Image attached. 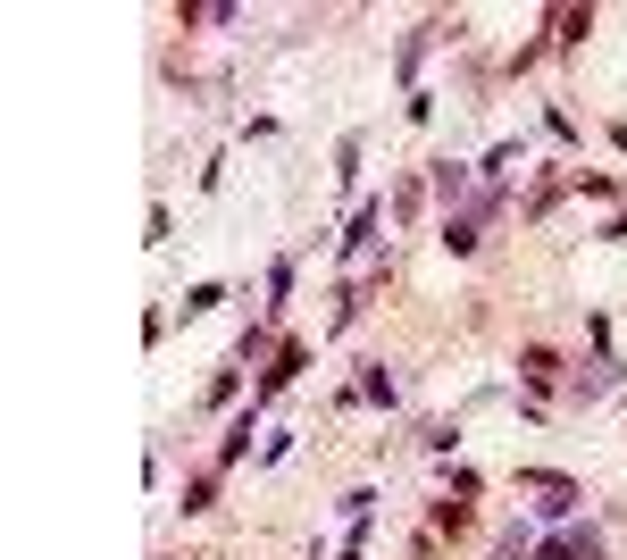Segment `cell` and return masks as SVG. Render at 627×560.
Masks as SVG:
<instances>
[{"mask_svg": "<svg viewBox=\"0 0 627 560\" xmlns=\"http://www.w3.org/2000/svg\"><path fill=\"white\" fill-rule=\"evenodd\" d=\"M469 527H477V519H469V502H452V494L435 502V535H469Z\"/></svg>", "mask_w": 627, "mask_h": 560, "instance_id": "obj_7", "label": "cell"}, {"mask_svg": "<svg viewBox=\"0 0 627 560\" xmlns=\"http://www.w3.org/2000/svg\"><path fill=\"white\" fill-rule=\"evenodd\" d=\"M235 393H243V368H218V377H209V393H201V402H209V410H226V402H235Z\"/></svg>", "mask_w": 627, "mask_h": 560, "instance_id": "obj_8", "label": "cell"}, {"mask_svg": "<svg viewBox=\"0 0 627 560\" xmlns=\"http://www.w3.org/2000/svg\"><path fill=\"white\" fill-rule=\"evenodd\" d=\"M427 184H435V201H460V193H469V168H452V159H444Z\"/></svg>", "mask_w": 627, "mask_h": 560, "instance_id": "obj_10", "label": "cell"}, {"mask_svg": "<svg viewBox=\"0 0 627 560\" xmlns=\"http://www.w3.org/2000/svg\"><path fill=\"white\" fill-rule=\"evenodd\" d=\"M301 368H310V343H276V360H268V377H260V393H251V402L268 410V393H285Z\"/></svg>", "mask_w": 627, "mask_h": 560, "instance_id": "obj_1", "label": "cell"}, {"mask_svg": "<svg viewBox=\"0 0 627 560\" xmlns=\"http://www.w3.org/2000/svg\"><path fill=\"white\" fill-rule=\"evenodd\" d=\"M360 393H368V402H385V410H393V402H402V385H393V377H385V360H377V368H368V377H360Z\"/></svg>", "mask_w": 627, "mask_h": 560, "instance_id": "obj_9", "label": "cell"}, {"mask_svg": "<svg viewBox=\"0 0 627 560\" xmlns=\"http://www.w3.org/2000/svg\"><path fill=\"white\" fill-rule=\"evenodd\" d=\"M594 34V9H552V42H586Z\"/></svg>", "mask_w": 627, "mask_h": 560, "instance_id": "obj_5", "label": "cell"}, {"mask_svg": "<svg viewBox=\"0 0 627 560\" xmlns=\"http://www.w3.org/2000/svg\"><path fill=\"white\" fill-rule=\"evenodd\" d=\"M218 301H226V285H193V293H184V318H201V310H218Z\"/></svg>", "mask_w": 627, "mask_h": 560, "instance_id": "obj_14", "label": "cell"}, {"mask_svg": "<svg viewBox=\"0 0 627 560\" xmlns=\"http://www.w3.org/2000/svg\"><path fill=\"white\" fill-rule=\"evenodd\" d=\"M218 502V469H201V477H184V510H209Z\"/></svg>", "mask_w": 627, "mask_h": 560, "instance_id": "obj_11", "label": "cell"}, {"mask_svg": "<svg viewBox=\"0 0 627 560\" xmlns=\"http://www.w3.org/2000/svg\"><path fill=\"white\" fill-rule=\"evenodd\" d=\"M519 377L527 385H552V377H561V352H552V343H527V352H519Z\"/></svg>", "mask_w": 627, "mask_h": 560, "instance_id": "obj_4", "label": "cell"}, {"mask_svg": "<svg viewBox=\"0 0 627 560\" xmlns=\"http://www.w3.org/2000/svg\"><path fill=\"white\" fill-rule=\"evenodd\" d=\"M268 343H276V318H260V326H243V352H235V360H260Z\"/></svg>", "mask_w": 627, "mask_h": 560, "instance_id": "obj_13", "label": "cell"}, {"mask_svg": "<svg viewBox=\"0 0 627 560\" xmlns=\"http://www.w3.org/2000/svg\"><path fill=\"white\" fill-rule=\"evenodd\" d=\"M536 560H602V535L594 527H561V535H544Z\"/></svg>", "mask_w": 627, "mask_h": 560, "instance_id": "obj_2", "label": "cell"}, {"mask_svg": "<svg viewBox=\"0 0 627 560\" xmlns=\"http://www.w3.org/2000/svg\"><path fill=\"white\" fill-rule=\"evenodd\" d=\"M377 226H385V201H360L352 235H343V260H368V243H377Z\"/></svg>", "mask_w": 627, "mask_h": 560, "instance_id": "obj_3", "label": "cell"}, {"mask_svg": "<svg viewBox=\"0 0 627 560\" xmlns=\"http://www.w3.org/2000/svg\"><path fill=\"white\" fill-rule=\"evenodd\" d=\"M435 243H444L452 260H469V251H477V218H444V235H435Z\"/></svg>", "mask_w": 627, "mask_h": 560, "instance_id": "obj_6", "label": "cell"}, {"mask_svg": "<svg viewBox=\"0 0 627 560\" xmlns=\"http://www.w3.org/2000/svg\"><path fill=\"white\" fill-rule=\"evenodd\" d=\"M285 293H293V260H276V268H268V318L285 310Z\"/></svg>", "mask_w": 627, "mask_h": 560, "instance_id": "obj_12", "label": "cell"}]
</instances>
